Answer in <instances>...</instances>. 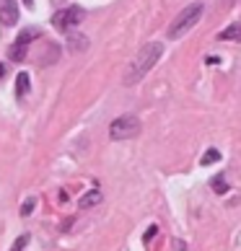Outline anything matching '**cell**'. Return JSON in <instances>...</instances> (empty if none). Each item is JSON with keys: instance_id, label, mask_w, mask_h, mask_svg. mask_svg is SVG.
<instances>
[{"instance_id": "obj_1", "label": "cell", "mask_w": 241, "mask_h": 251, "mask_svg": "<svg viewBox=\"0 0 241 251\" xmlns=\"http://www.w3.org/2000/svg\"><path fill=\"white\" fill-rule=\"evenodd\" d=\"M161 54H163V44L161 42H148L145 47L133 57V62L127 65V70L122 75V83H125V86H135V83L140 78H145V73L161 60Z\"/></svg>"}, {"instance_id": "obj_2", "label": "cell", "mask_w": 241, "mask_h": 251, "mask_svg": "<svg viewBox=\"0 0 241 251\" xmlns=\"http://www.w3.org/2000/svg\"><path fill=\"white\" fill-rule=\"evenodd\" d=\"M202 11H205V5H202V3H192V5L184 8V11L171 21L169 31H166V34H169V39H182V36L187 34L189 29H194V24L200 21Z\"/></svg>"}, {"instance_id": "obj_3", "label": "cell", "mask_w": 241, "mask_h": 251, "mask_svg": "<svg viewBox=\"0 0 241 251\" xmlns=\"http://www.w3.org/2000/svg\"><path fill=\"white\" fill-rule=\"evenodd\" d=\"M140 135V119L133 117V114H125V117H117L112 127H109V137L112 140H133V137Z\"/></svg>"}, {"instance_id": "obj_4", "label": "cell", "mask_w": 241, "mask_h": 251, "mask_svg": "<svg viewBox=\"0 0 241 251\" xmlns=\"http://www.w3.org/2000/svg\"><path fill=\"white\" fill-rule=\"evenodd\" d=\"M83 18H86V11H83L80 5H70V8H62V11H57V13L52 16V26L57 31L70 34L76 26H80Z\"/></svg>"}, {"instance_id": "obj_5", "label": "cell", "mask_w": 241, "mask_h": 251, "mask_svg": "<svg viewBox=\"0 0 241 251\" xmlns=\"http://www.w3.org/2000/svg\"><path fill=\"white\" fill-rule=\"evenodd\" d=\"M42 36V31L36 29H24L21 34L16 36V42L11 44V50H8V57H11V62H24L26 60V50H29V44L34 42V39H39Z\"/></svg>"}, {"instance_id": "obj_6", "label": "cell", "mask_w": 241, "mask_h": 251, "mask_svg": "<svg viewBox=\"0 0 241 251\" xmlns=\"http://www.w3.org/2000/svg\"><path fill=\"white\" fill-rule=\"evenodd\" d=\"M0 24L3 26L18 24V3L16 0H0Z\"/></svg>"}, {"instance_id": "obj_7", "label": "cell", "mask_w": 241, "mask_h": 251, "mask_svg": "<svg viewBox=\"0 0 241 251\" xmlns=\"http://www.w3.org/2000/svg\"><path fill=\"white\" fill-rule=\"evenodd\" d=\"M223 42H241V21H236V24H231V26H226L223 31L218 34Z\"/></svg>"}, {"instance_id": "obj_8", "label": "cell", "mask_w": 241, "mask_h": 251, "mask_svg": "<svg viewBox=\"0 0 241 251\" xmlns=\"http://www.w3.org/2000/svg\"><path fill=\"white\" fill-rule=\"evenodd\" d=\"M68 50H70V52H83V50H88V39H86V36H80V34H73L70 39H68Z\"/></svg>"}, {"instance_id": "obj_9", "label": "cell", "mask_w": 241, "mask_h": 251, "mask_svg": "<svg viewBox=\"0 0 241 251\" xmlns=\"http://www.w3.org/2000/svg\"><path fill=\"white\" fill-rule=\"evenodd\" d=\"M57 57H60L57 44H50V47H44L42 57H39V62H42V65H52V62H57Z\"/></svg>"}, {"instance_id": "obj_10", "label": "cell", "mask_w": 241, "mask_h": 251, "mask_svg": "<svg viewBox=\"0 0 241 251\" xmlns=\"http://www.w3.org/2000/svg\"><path fill=\"white\" fill-rule=\"evenodd\" d=\"M29 73H18V78H16V96L18 99H24L26 96V91H29Z\"/></svg>"}, {"instance_id": "obj_11", "label": "cell", "mask_w": 241, "mask_h": 251, "mask_svg": "<svg viewBox=\"0 0 241 251\" xmlns=\"http://www.w3.org/2000/svg\"><path fill=\"white\" fill-rule=\"evenodd\" d=\"M220 161V151L218 148H208L205 155L200 158V166H210V163H218Z\"/></svg>"}, {"instance_id": "obj_12", "label": "cell", "mask_w": 241, "mask_h": 251, "mask_svg": "<svg viewBox=\"0 0 241 251\" xmlns=\"http://www.w3.org/2000/svg\"><path fill=\"white\" fill-rule=\"evenodd\" d=\"M96 202H101V192H99V189H94V192H88L86 197L80 200V207H91V204H96Z\"/></svg>"}, {"instance_id": "obj_13", "label": "cell", "mask_w": 241, "mask_h": 251, "mask_svg": "<svg viewBox=\"0 0 241 251\" xmlns=\"http://www.w3.org/2000/svg\"><path fill=\"white\" fill-rule=\"evenodd\" d=\"M213 192H218V194H226L228 192V184H226V176L223 174L213 179Z\"/></svg>"}, {"instance_id": "obj_14", "label": "cell", "mask_w": 241, "mask_h": 251, "mask_svg": "<svg viewBox=\"0 0 241 251\" xmlns=\"http://www.w3.org/2000/svg\"><path fill=\"white\" fill-rule=\"evenodd\" d=\"M26 244H29V236H18V238L13 241L11 251H24V249H26Z\"/></svg>"}, {"instance_id": "obj_15", "label": "cell", "mask_w": 241, "mask_h": 251, "mask_svg": "<svg viewBox=\"0 0 241 251\" xmlns=\"http://www.w3.org/2000/svg\"><path fill=\"white\" fill-rule=\"evenodd\" d=\"M34 204H36V200H34V197H29V200L24 202V207H21V215H24V218H26V215H31V212H34Z\"/></svg>"}, {"instance_id": "obj_16", "label": "cell", "mask_w": 241, "mask_h": 251, "mask_svg": "<svg viewBox=\"0 0 241 251\" xmlns=\"http://www.w3.org/2000/svg\"><path fill=\"white\" fill-rule=\"evenodd\" d=\"M156 233H159V226H148L145 236H143V244L148 246V244H151V238H156Z\"/></svg>"}, {"instance_id": "obj_17", "label": "cell", "mask_w": 241, "mask_h": 251, "mask_svg": "<svg viewBox=\"0 0 241 251\" xmlns=\"http://www.w3.org/2000/svg\"><path fill=\"white\" fill-rule=\"evenodd\" d=\"M3 75H5V65L0 62V78H3Z\"/></svg>"}, {"instance_id": "obj_18", "label": "cell", "mask_w": 241, "mask_h": 251, "mask_svg": "<svg viewBox=\"0 0 241 251\" xmlns=\"http://www.w3.org/2000/svg\"><path fill=\"white\" fill-rule=\"evenodd\" d=\"M24 3H26V5H29V8H31V5H34V0H24Z\"/></svg>"}, {"instance_id": "obj_19", "label": "cell", "mask_w": 241, "mask_h": 251, "mask_svg": "<svg viewBox=\"0 0 241 251\" xmlns=\"http://www.w3.org/2000/svg\"><path fill=\"white\" fill-rule=\"evenodd\" d=\"M52 3H65V0H52Z\"/></svg>"}]
</instances>
